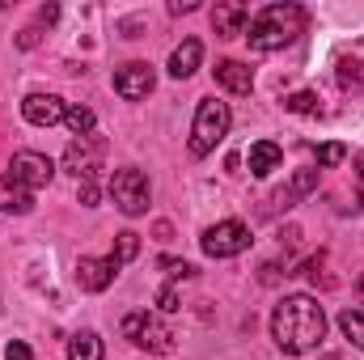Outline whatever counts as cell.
<instances>
[{"label": "cell", "instance_id": "cell-1", "mask_svg": "<svg viewBox=\"0 0 364 360\" xmlns=\"http://www.w3.org/2000/svg\"><path fill=\"white\" fill-rule=\"evenodd\" d=\"M272 339L279 344V352L288 356H305L314 348H322L326 339V314L309 292H292L275 305L272 314Z\"/></svg>", "mask_w": 364, "mask_h": 360}, {"label": "cell", "instance_id": "cell-2", "mask_svg": "<svg viewBox=\"0 0 364 360\" xmlns=\"http://www.w3.org/2000/svg\"><path fill=\"white\" fill-rule=\"evenodd\" d=\"M305 9L301 4H267V9H259L255 17H250V30H246V38H250V51L255 55H267V51H284V47H292L301 34H305Z\"/></svg>", "mask_w": 364, "mask_h": 360}, {"label": "cell", "instance_id": "cell-3", "mask_svg": "<svg viewBox=\"0 0 364 360\" xmlns=\"http://www.w3.org/2000/svg\"><path fill=\"white\" fill-rule=\"evenodd\" d=\"M229 123H233L229 106L216 102V97H203L199 110H195V123H191V157H208L229 136Z\"/></svg>", "mask_w": 364, "mask_h": 360}, {"label": "cell", "instance_id": "cell-4", "mask_svg": "<svg viewBox=\"0 0 364 360\" xmlns=\"http://www.w3.org/2000/svg\"><path fill=\"white\" fill-rule=\"evenodd\" d=\"M149 195H153V186H149V174H144V170H136V166L114 170V179H110V199H114V208H119L123 216H144V212H149Z\"/></svg>", "mask_w": 364, "mask_h": 360}, {"label": "cell", "instance_id": "cell-5", "mask_svg": "<svg viewBox=\"0 0 364 360\" xmlns=\"http://www.w3.org/2000/svg\"><path fill=\"white\" fill-rule=\"evenodd\" d=\"M55 179V166L43 157V153H17L13 162H9V170L0 174V182H4V191H26V195H34L38 186H47V182Z\"/></svg>", "mask_w": 364, "mask_h": 360}, {"label": "cell", "instance_id": "cell-6", "mask_svg": "<svg viewBox=\"0 0 364 360\" xmlns=\"http://www.w3.org/2000/svg\"><path fill=\"white\" fill-rule=\"evenodd\" d=\"M123 335H127L136 348H144V352H174V331H170L157 314H149V309L127 314V318H123Z\"/></svg>", "mask_w": 364, "mask_h": 360}, {"label": "cell", "instance_id": "cell-7", "mask_svg": "<svg viewBox=\"0 0 364 360\" xmlns=\"http://www.w3.org/2000/svg\"><path fill=\"white\" fill-rule=\"evenodd\" d=\"M199 246H203V255H212V259H233V255H242V250L250 246V229H246L242 221H220V225L203 229Z\"/></svg>", "mask_w": 364, "mask_h": 360}, {"label": "cell", "instance_id": "cell-8", "mask_svg": "<svg viewBox=\"0 0 364 360\" xmlns=\"http://www.w3.org/2000/svg\"><path fill=\"white\" fill-rule=\"evenodd\" d=\"M102 153H106V140H102V136H73V144H68V153H64V170L77 182H93Z\"/></svg>", "mask_w": 364, "mask_h": 360}, {"label": "cell", "instance_id": "cell-9", "mask_svg": "<svg viewBox=\"0 0 364 360\" xmlns=\"http://www.w3.org/2000/svg\"><path fill=\"white\" fill-rule=\"evenodd\" d=\"M153 85H157V77H153V64H144V60H132V64H123L114 73V90H119V97H127V102L149 97Z\"/></svg>", "mask_w": 364, "mask_h": 360}, {"label": "cell", "instance_id": "cell-10", "mask_svg": "<svg viewBox=\"0 0 364 360\" xmlns=\"http://www.w3.org/2000/svg\"><path fill=\"white\" fill-rule=\"evenodd\" d=\"M212 30H216L220 38L246 34V30H250V4H242V0H220V4L212 9Z\"/></svg>", "mask_w": 364, "mask_h": 360}, {"label": "cell", "instance_id": "cell-11", "mask_svg": "<svg viewBox=\"0 0 364 360\" xmlns=\"http://www.w3.org/2000/svg\"><path fill=\"white\" fill-rule=\"evenodd\" d=\"M21 115H26V123H34V127H51V123H60V119L68 115V106H64V97H55V93H30V97L21 102Z\"/></svg>", "mask_w": 364, "mask_h": 360}, {"label": "cell", "instance_id": "cell-12", "mask_svg": "<svg viewBox=\"0 0 364 360\" xmlns=\"http://www.w3.org/2000/svg\"><path fill=\"white\" fill-rule=\"evenodd\" d=\"M114 275H119L114 255H106V259L81 255V263H77V284H81L85 292H102V288H110V280H114Z\"/></svg>", "mask_w": 364, "mask_h": 360}, {"label": "cell", "instance_id": "cell-13", "mask_svg": "<svg viewBox=\"0 0 364 360\" xmlns=\"http://www.w3.org/2000/svg\"><path fill=\"white\" fill-rule=\"evenodd\" d=\"M212 77H216V85L229 93H237V97H246V93L255 90V73L242 64V60H220L216 68H212Z\"/></svg>", "mask_w": 364, "mask_h": 360}, {"label": "cell", "instance_id": "cell-14", "mask_svg": "<svg viewBox=\"0 0 364 360\" xmlns=\"http://www.w3.org/2000/svg\"><path fill=\"white\" fill-rule=\"evenodd\" d=\"M314 186H318V170H296V174L288 179V186H279L272 195V208L275 212H288V208H292L296 199H305Z\"/></svg>", "mask_w": 364, "mask_h": 360}, {"label": "cell", "instance_id": "cell-15", "mask_svg": "<svg viewBox=\"0 0 364 360\" xmlns=\"http://www.w3.org/2000/svg\"><path fill=\"white\" fill-rule=\"evenodd\" d=\"M284 166V149L272 144V140H259V144H250V174L255 179H267Z\"/></svg>", "mask_w": 364, "mask_h": 360}, {"label": "cell", "instance_id": "cell-16", "mask_svg": "<svg viewBox=\"0 0 364 360\" xmlns=\"http://www.w3.org/2000/svg\"><path fill=\"white\" fill-rule=\"evenodd\" d=\"M199 60H203V43H199V38H186L182 47H174V55H170V77L186 81V77L199 68Z\"/></svg>", "mask_w": 364, "mask_h": 360}, {"label": "cell", "instance_id": "cell-17", "mask_svg": "<svg viewBox=\"0 0 364 360\" xmlns=\"http://www.w3.org/2000/svg\"><path fill=\"white\" fill-rule=\"evenodd\" d=\"M68 360H102V339L93 331H81L68 339Z\"/></svg>", "mask_w": 364, "mask_h": 360}, {"label": "cell", "instance_id": "cell-18", "mask_svg": "<svg viewBox=\"0 0 364 360\" xmlns=\"http://www.w3.org/2000/svg\"><path fill=\"white\" fill-rule=\"evenodd\" d=\"M339 331L364 352V309H343L339 314Z\"/></svg>", "mask_w": 364, "mask_h": 360}, {"label": "cell", "instance_id": "cell-19", "mask_svg": "<svg viewBox=\"0 0 364 360\" xmlns=\"http://www.w3.org/2000/svg\"><path fill=\"white\" fill-rule=\"evenodd\" d=\"M136 255H140V233L123 229V233H119V242H114V263L123 268V263H132Z\"/></svg>", "mask_w": 364, "mask_h": 360}, {"label": "cell", "instance_id": "cell-20", "mask_svg": "<svg viewBox=\"0 0 364 360\" xmlns=\"http://www.w3.org/2000/svg\"><path fill=\"white\" fill-rule=\"evenodd\" d=\"M64 123L73 127V136H93V110L90 106H68Z\"/></svg>", "mask_w": 364, "mask_h": 360}, {"label": "cell", "instance_id": "cell-21", "mask_svg": "<svg viewBox=\"0 0 364 360\" xmlns=\"http://www.w3.org/2000/svg\"><path fill=\"white\" fill-rule=\"evenodd\" d=\"M339 85L348 93H356L364 85V64L360 60H339Z\"/></svg>", "mask_w": 364, "mask_h": 360}, {"label": "cell", "instance_id": "cell-22", "mask_svg": "<svg viewBox=\"0 0 364 360\" xmlns=\"http://www.w3.org/2000/svg\"><path fill=\"white\" fill-rule=\"evenodd\" d=\"M284 110H296V115H322L318 93H292V97H284Z\"/></svg>", "mask_w": 364, "mask_h": 360}, {"label": "cell", "instance_id": "cell-23", "mask_svg": "<svg viewBox=\"0 0 364 360\" xmlns=\"http://www.w3.org/2000/svg\"><path fill=\"white\" fill-rule=\"evenodd\" d=\"M314 157H318V166H322V170H331V166H339V162L348 157V149H343V144H318V149H314Z\"/></svg>", "mask_w": 364, "mask_h": 360}, {"label": "cell", "instance_id": "cell-24", "mask_svg": "<svg viewBox=\"0 0 364 360\" xmlns=\"http://www.w3.org/2000/svg\"><path fill=\"white\" fill-rule=\"evenodd\" d=\"M4 208H9V212H21V216H26V212L34 208V195H26V191H9V203H4Z\"/></svg>", "mask_w": 364, "mask_h": 360}, {"label": "cell", "instance_id": "cell-25", "mask_svg": "<svg viewBox=\"0 0 364 360\" xmlns=\"http://www.w3.org/2000/svg\"><path fill=\"white\" fill-rule=\"evenodd\" d=\"M157 305H161L166 314H174V309H182V305H178V288H174V284H166V288H161V297H157Z\"/></svg>", "mask_w": 364, "mask_h": 360}, {"label": "cell", "instance_id": "cell-26", "mask_svg": "<svg viewBox=\"0 0 364 360\" xmlns=\"http://www.w3.org/2000/svg\"><path fill=\"white\" fill-rule=\"evenodd\" d=\"M4 360H34V352H30V344H21V339H13V344L4 348Z\"/></svg>", "mask_w": 364, "mask_h": 360}, {"label": "cell", "instance_id": "cell-27", "mask_svg": "<svg viewBox=\"0 0 364 360\" xmlns=\"http://www.w3.org/2000/svg\"><path fill=\"white\" fill-rule=\"evenodd\" d=\"M161 268L170 271L174 280H191V275H195V268H191V263H174V259H161Z\"/></svg>", "mask_w": 364, "mask_h": 360}, {"label": "cell", "instance_id": "cell-28", "mask_svg": "<svg viewBox=\"0 0 364 360\" xmlns=\"http://www.w3.org/2000/svg\"><path fill=\"white\" fill-rule=\"evenodd\" d=\"M17 47H26V51H30V47H38V26L21 30V34H17Z\"/></svg>", "mask_w": 364, "mask_h": 360}, {"label": "cell", "instance_id": "cell-29", "mask_svg": "<svg viewBox=\"0 0 364 360\" xmlns=\"http://www.w3.org/2000/svg\"><path fill=\"white\" fill-rule=\"evenodd\" d=\"M81 203H85V208L97 203V186H93V182H81Z\"/></svg>", "mask_w": 364, "mask_h": 360}, {"label": "cell", "instance_id": "cell-30", "mask_svg": "<svg viewBox=\"0 0 364 360\" xmlns=\"http://www.w3.org/2000/svg\"><path fill=\"white\" fill-rule=\"evenodd\" d=\"M55 17H60V9H55V4H43V9H38V21H47V26H51Z\"/></svg>", "mask_w": 364, "mask_h": 360}, {"label": "cell", "instance_id": "cell-31", "mask_svg": "<svg viewBox=\"0 0 364 360\" xmlns=\"http://www.w3.org/2000/svg\"><path fill=\"white\" fill-rule=\"evenodd\" d=\"M356 170H360V182H364V153L356 157Z\"/></svg>", "mask_w": 364, "mask_h": 360}, {"label": "cell", "instance_id": "cell-32", "mask_svg": "<svg viewBox=\"0 0 364 360\" xmlns=\"http://www.w3.org/2000/svg\"><path fill=\"white\" fill-rule=\"evenodd\" d=\"M356 288H360V301H364V275H360V284H356Z\"/></svg>", "mask_w": 364, "mask_h": 360}]
</instances>
